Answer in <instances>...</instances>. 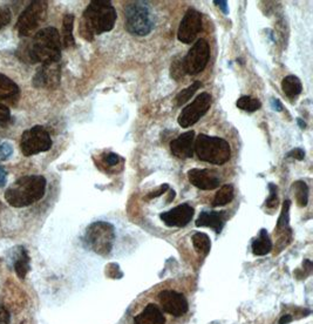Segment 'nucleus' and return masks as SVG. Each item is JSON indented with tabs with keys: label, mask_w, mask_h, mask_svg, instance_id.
I'll return each instance as SVG.
<instances>
[{
	"label": "nucleus",
	"mask_w": 313,
	"mask_h": 324,
	"mask_svg": "<svg viewBox=\"0 0 313 324\" xmlns=\"http://www.w3.org/2000/svg\"><path fill=\"white\" fill-rule=\"evenodd\" d=\"M21 324H24V323H21Z\"/></svg>",
	"instance_id": "obj_44"
},
{
	"label": "nucleus",
	"mask_w": 313,
	"mask_h": 324,
	"mask_svg": "<svg viewBox=\"0 0 313 324\" xmlns=\"http://www.w3.org/2000/svg\"><path fill=\"white\" fill-rule=\"evenodd\" d=\"M287 158H294L296 160L302 161V160H304V158H305V152L302 149V148H295V149L288 152Z\"/></svg>",
	"instance_id": "obj_37"
},
{
	"label": "nucleus",
	"mask_w": 313,
	"mask_h": 324,
	"mask_svg": "<svg viewBox=\"0 0 313 324\" xmlns=\"http://www.w3.org/2000/svg\"><path fill=\"white\" fill-rule=\"evenodd\" d=\"M210 58V47L207 40L198 39L183 58L184 67L188 74H198L206 69Z\"/></svg>",
	"instance_id": "obj_9"
},
{
	"label": "nucleus",
	"mask_w": 313,
	"mask_h": 324,
	"mask_svg": "<svg viewBox=\"0 0 313 324\" xmlns=\"http://www.w3.org/2000/svg\"><path fill=\"white\" fill-rule=\"evenodd\" d=\"M192 246L197 251L198 254L207 256L209 253H210L211 249V241L209 239V236L206 233H196L192 235Z\"/></svg>",
	"instance_id": "obj_25"
},
{
	"label": "nucleus",
	"mask_w": 313,
	"mask_h": 324,
	"mask_svg": "<svg viewBox=\"0 0 313 324\" xmlns=\"http://www.w3.org/2000/svg\"><path fill=\"white\" fill-rule=\"evenodd\" d=\"M124 27L130 34L144 37L154 27V19L149 9L142 3H133L124 9Z\"/></svg>",
	"instance_id": "obj_6"
},
{
	"label": "nucleus",
	"mask_w": 313,
	"mask_h": 324,
	"mask_svg": "<svg viewBox=\"0 0 313 324\" xmlns=\"http://www.w3.org/2000/svg\"><path fill=\"white\" fill-rule=\"evenodd\" d=\"M187 74L186 67H184V61L183 58L177 57L172 60L171 65H170V77L176 80V81H180L184 75Z\"/></svg>",
	"instance_id": "obj_29"
},
{
	"label": "nucleus",
	"mask_w": 313,
	"mask_h": 324,
	"mask_svg": "<svg viewBox=\"0 0 313 324\" xmlns=\"http://www.w3.org/2000/svg\"><path fill=\"white\" fill-rule=\"evenodd\" d=\"M46 191V179L42 175H26L19 178L7 188L5 200L14 208H24L41 200Z\"/></svg>",
	"instance_id": "obj_3"
},
{
	"label": "nucleus",
	"mask_w": 313,
	"mask_h": 324,
	"mask_svg": "<svg viewBox=\"0 0 313 324\" xmlns=\"http://www.w3.org/2000/svg\"><path fill=\"white\" fill-rule=\"evenodd\" d=\"M73 27H74V15L68 13L63 17L62 21V41L61 45L68 49L75 45V40L73 35Z\"/></svg>",
	"instance_id": "obj_23"
},
{
	"label": "nucleus",
	"mask_w": 313,
	"mask_h": 324,
	"mask_svg": "<svg viewBox=\"0 0 313 324\" xmlns=\"http://www.w3.org/2000/svg\"><path fill=\"white\" fill-rule=\"evenodd\" d=\"M271 107L274 108V110L277 111V112H282L283 111V105H282V102H280L278 99H272L271 100Z\"/></svg>",
	"instance_id": "obj_40"
},
{
	"label": "nucleus",
	"mask_w": 313,
	"mask_h": 324,
	"mask_svg": "<svg viewBox=\"0 0 313 324\" xmlns=\"http://www.w3.org/2000/svg\"><path fill=\"white\" fill-rule=\"evenodd\" d=\"M292 316L291 315H284L282 318L279 319V324H288L290 322H292Z\"/></svg>",
	"instance_id": "obj_42"
},
{
	"label": "nucleus",
	"mask_w": 313,
	"mask_h": 324,
	"mask_svg": "<svg viewBox=\"0 0 313 324\" xmlns=\"http://www.w3.org/2000/svg\"><path fill=\"white\" fill-rule=\"evenodd\" d=\"M194 152L200 161L211 165H224L231 158V148L228 141L207 134H199L196 138Z\"/></svg>",
	"instance_id": "obj_4"
},
{
	"label": "nucleus",
	"mask_w": 313,
	"mask_h": 324,
	"mask_svg": "<svg viewBox=\"0 0 313 324\" xmlns=\"http://www.w3.org/2000/svg\"><path fill=\"white\" fill-rule=\"evenodd\" d=\"M51 135L42 126H33L25 131L20 140V147L25 157L43 153L52 148Z\"/></svg>",
	"instance_id": "obj_8"
},
{
	"label": "nucleus",
	"mask_w": 313,
	"mask_h": 324,
	"mask_svg": "<svg viewBox=\"0 0 313 324\" xmlns=\"http://www.w3.org/2000/svg\"><path fill=\"white\" fill-rule=\"evenodd\" d=\"M234 187L231 185H224L220 187L219 190L216 193L214 201H212V207L226 206L234 200Z\"/></svg>",
	"instance_id": "obj_24"
},
{
	"label": "nucleus",
	"mask_w": 313,
	"mask_h": 324,
	"mask_svg": "<svg viewBox=\"0 0 313 324\" xmlns=\"http://www.w3.org/2000/svg\"><path fill=\"white\" fill-rule=\"evenodd\" d=\"M169 189V185H167V183H164V185H162L161 187L159 188L156 191H151V193L148 195V199H155V198H159L161 197V195L163 193H166V191Z\"/></svg>",
	"instance_id": "obj_38"
},
{
	"label": "nucleus",
	"mask_w": 313,
	"mask_h": 324,
	"mask_svg": "<svg viewBox=\"0 0 313 324\" xmlns=\"http://www.w3.org/2000/svg\"><path fill=\"white\" fill-rule=\"evenodd\" d=\"M7 182V171L5 168L0 166V187H4Z\"/></svg>",
	"instance_id": "obj_39"
},
{
	"label": "nucleus",
	"mask_w": 313,
	"mask_h": 324,
	"mask_svg": "<svg viewBox=\"0 0 313 324\" xmlns=\"http://www.w3.org/2000/svg\"><path fill=\"white\" fill-rule=\"evenodd\" d=\"M252 253L257 256H264L272 250V241L266 229L260 230L259 237L252 242Z\"/></svg>",
	"instance_id": "obj_22"
},
{
	"label": "nucleus",
	"mask_w": 313,
	"mask_h": 324,
	"mask_svg": "<svg viewBox=\"0 0 313 324\" xmlns=\"http://www.w3.org/2000/svg\"><path fill=\"white\" fill-rule=\"evenodd\" d=\"M47 10V2H43V0L32 2L18 19L17 30L20 37H31L32 34L35 33L39 26L46 20Z\"/></svg>",
	"instance_id": "obj_7"
},
{
	"label": "nucleus",
	"mask_w": 313,
	"mask_h": 324,
	"mask_svg": "<svg viewBox=\"0 0 313 324\" xmlns=\"http://www.w3.org/2000/svg\"><path fill=\"white\" fill-rule=\"evenodd\" d=\"M134 324H166V318L162 310L154 305L149 303L147 307L134 317Z\"/></svg>",
	"instance_id": "obj_18"
},
{
	"label": "nucleus",
	"mask_w": 313,
	"mask_h": 324,
	"mask_svg": "<svg viewBox=\"0 0 313 324\" xmlns=\"http://www.w3.org/2000/svg\"><path fill=\"white\" fill-rule=\"evenodd\" d=\"M195 146V132L189 131L181 134L178 138L170 142L171 153L178 159H190L194 157Z\"/></svg>",
	"instance_id": "obj_16"
},
{
	"label": "nucleus",
	"mask_w": 313,
	"mask_h": 324,
	"mask_svg": "<svg viewBox=\"0 0 313 324\" xmlns=\"http://www.w3.org/2000/svg\"><path fill=\"white\" fill-rule=\"evenodd\" d=\"M11 120V111L10 108L0 103V125H6Z\"/></svg>",
	"instance_id": "obj_34"
},
{
	"label": "nucleus",
	"mask_w": 313,
	"mask_h": 324,
	"mask_svg": "<svg viewBox=\"0 0 313 324\" xmlns=\"http://www.w3.org/2000/svg\"><path fill=\"white\" fill-rule=\"evenodd\" d=\"M292 188L295 189V197L299 207H306L308 202V187L304 181H297Z\"/></svg>",
	"instance_id": "obj_28"
},
{
	"label": "nucleus",
	"mask_w": 313,
	"mask_h": 324,
	"mask_svg": "<svg viewBox=\"0 0 313 324\" xmlns=\"http://www.w3.org/2000/svg\"><path fill=\"white\" fill-rule=\"evenodd\" d=\"M13 266L15 274L19 278L24 279L26 277L30 270V256L24 247L15 248V253L13 255Z\"/></svg>",
	"instance_id": "obj_20"
},
{
	"label": "nucleus",
	"mask_w": 313,
	"mask_h": 324,
	"mask_svg": "<svg viewBox=\"0 0 313 324\" xmlns=\"http://www.w3.org/2000/svg\"><path fill=\"white\" fill-rule=\"evenodd\" d=\"M20 97V89L13 80L0 73V100L14 103Z\"/></svg>",
	"instance_id": "obj_19"
},
{
	"label": "nucleus",
	"mask_w": 313,
	"mask_h": 324,
	"mask_svg": "<svg viewBox=\"0 0 313 324\" xmlns=\"http://www.w3.org/2000/svg\"><path fill=\"white\" fill-rule=\"evenodd\" d=\"M13 154V146L7 141L0 140V162L9 160Z\"/></svg>",
	"instance_id": "obj_31"
},
{
	"label": "nucleus",
	"mask_w": 313,
	"mask_h": 324,
	"mask_svg": "<svg viewBox=\"0 0 313 324\" xmlns=\"http://www.w3.org/2000/svg\"><path fill=\"white\" fill-rule=\"evenodd\" d=\"M159 301L164 313L174 317H181L187 314L189 305L186 296L175 290H163L159 294Z\"/></svg>",
	"instance_id": "obj_13"
},
{
	"label": "nucleus",
	"mask_w": 313,
	"mask_h": 324,
	"mask_svg": "<svg viewBox=\"0 0 313 324\" xmlns=\"http://www.w3.org/2000/svg\"><path fill=\"white\" fill-rule=\"evenodd\" d=\"M20 57L26 62L31 63H51L59 62L61 59V38L57 29L46 27L38 31L29 46Z\"/></svg>",
	"instance_id": "obj_1"
},
{
	"label": "nucleus",
	"mask_w": 313,
	"mask_h": 324,
	"mask_svg": "<svg viewBox=\"0 0 313 324\" xmlns=\"http://www.w3.org/2000/svg\"><path fill=\"white\" fill-rule=\"evenodd\" d=\"M282 90L287 98L295 99L302 93V81H300L299 78L296 77V75H287V77H285L282 81Z\"/></svg>",
	"instance_id": "obj_21"
},
{
	"label": "nucleus",
	"mask_w": 313,
	"mask_h": 324,
	"mask_svg": "<svg viewBox=\"0 0 313 324\" xmlns=\"http://www.w3.org/2000/svg\"><path fill=\"white\" fill-rule=\"evenodd\" d=\"M61 67L59 62L42 63L33 77V86L37 89L54 90L60 85Z\"/></svg>",
	"instance_id": "obj_12"
},
{
	"label": "nucleus",
	"mask_w": 313,
	"mask_h": 324,
	"mask_svg": "<svg viewBox=\"0 0 313 324\" xmlns=\"http://www.w3.org/2000/svg\"><path fill=\"white\" fill-rule=\"evenodd\" d=\"M236 106H237L239 110L245 111V112H256L258 111L260 107H262V102L259 101L258 99H256L254 97H250V95H243L240 97L237 102H236Z\"/></svg>",
	"instance_id": "obj_27"
},
{
	"label": "nucleus",
	"mask_w": 313,
	"mask_h": 324,
	"mask_svg": "<svg viewBox=\"0 0 313 324\" xmlns=\"http://www.w3.org/2000/svg\"><path fill=\"white\" fill-rule=\"evenodd\" d=\"M12 19V13L9 7H0V30L9 25Z\"/></svg>",
	"instance_id": "obj_33"
},
{
	"label": "nucleus",
	"mask_w": 313,
	"mask_h": 324,
	"mask_svg": "<svg viewBox=\"0 0 313 324\" xmlns=\"http://www.w3.org/2000/svg\"><path fill=\"white\" fill-rule=\"evenodd\" d=\"M269 189H270V197L266 200V207L267 208H276L278 206V195H277V186L274 183L269 185Z\"/></svg>",
	"instance_id": "obj_32"
},
{
	"label": "nucleus",
	"mask_w": 313,
	"mask_h": 324,
	"mask_svg": "<svg viewBox=\"0 0 313 324\" xmlns=\"http://www.w3.org/2000/svg\"><path fill=\"white\" fill-rule=\"evenodd\" d=\"M11 315L5 307L0 305V324H10Z\"/></svg>",
	"instance_id": "obj_36"
},
{
	"label": "nucleus",
	"mask_w": 313,
	"mask_h": 324,
	"mask_svg": "<svg viewBox=\"0 0 313 324\" xmlns=\"http://www.w3.org/2000/svg\"><path fill=\"white\" fill-rule=\"evenodd\" d=\"M103 160L108 166H115V165H118L120 160H121V158H120L119 155L115 154V153H108V154L104 155Z\"/></svg>",
	"instance_id": "obj_35"
},
{
	"label": "nucleus",
	"mask_w": 313,
	"mask_h": 324,
	"mask_svg": "<svg viewBox=\"0 0 313 324\" xmlns=\"http://www.w3.org/2000/svg\"><path fill=\"white\" fill-rule=\"evenodd\" d=\"M200 31H202V14L194 9L188 10L180 23L177 39L183 44H191L197 38Z\"/></svg>",
	"instance_id": "obj_11"
},
{
	"label": "nucleus",
	"mask_w": 313,
	"mask_h": 324,
	"mask_svg": "<svg viewBox=\"0 0 313 324\" xmlns=\"http://www.w3.org/2000/svg\"><path fill=\"white\" fill-rule=\"evenodd\" d=\"M297 122H298V125L300 126V128H305V126H306V123H305L302 119L297 120Z\"/></svg>",
	"instance_id": "obj_43"
},
{
	"label": "nucleus",
	"mask_w": 313,
	"mask_h": 324,
	"mask_svg": "<svg viewBox=\"0 0 313 324\" xmlns=\"http://www.w3.org/2000/svg\"><path fill=\"white\" fill-rule=\"evenodd\" d=\"M116 18V10L107 0H94L91 2L82 14L80 23V33L81 37L88 41H92L95 35L102 34L114 29Z\"/></svg>",
	"instance_id": "obj_2"
},
{
	"label": "nucleus",
	"mask_w": 313,
	"mask_h": 324,
	"mask_svg": "<svg viewBox=\"0 0 313 324\" xmlns=\"http://www.w3.org/2000/svg\"><path fill=\"white\" fill-rule=\"evenodd\" d=\"M200 87H202V82L195 81V82H192L189 87H187L186 90L181 91L175 98L176 106L181 107V106H183L187 101H189V99L200 89Z\"/></svg>",
	"instance_id": "obj_26"
},
{
	"label": "nucleus",
	"mask_w": 313,
	"mask_h": 324,
	"mask_svg": "<svg viewBox=\"0 0 313 324\" xmlns=\"http://www.w3.org/2000/svg\"><path fill=\"white\" fill-rule=\"evenodd\" d=\"M188 179L192 186L202 190H214L219 187L220 178L211 169H198L194 168L188 171Z\"/></svg>",
	"instance_id": "obj_15"
},
{
	"label": "nucleus",
	"mask_w": 313,
	"mask_h": 324,
	"mask_svg": "<svg viewBox=\"0 0 313 324\" xmlns=\"http://www.w3.org/2000/svg\"><path fill=\"white\" fill-rule=\"evenodd\" d=\"M194 214V208L188 205V203H183V205L172 208L170 210L164 211V213L160 215V219L168 227L182 228L186 227L191 221Z\"/></svg>",
	"instance_id": "obj_14"
},
{
	"label": "nucleus",
	"mask_w": 313,
	"mask_h": 324,
	"mask_svg": "<svg viewBox=\"0 0 313 324\" xmlns=\"http://www.w3.org/2000/svg\"><path fill=\"white\" fill-rule=\"evenodd\" d=\"M85 242L94 253L107 256L110 254L115 242V229L109 222L96 221L87 228Z\"/></svg>",
	"instance_id": "obj_5"
},
{
	"label": "nucleus",
	"mask_w": 313,
	"mask_h": 324,
	"mask_svg": "<svg viewBox=\"0 0 313 324\" xmlns=\"http://www.w3.org/2000/svg\"><path fill=\"white\" fill-rule=\"evenodd\" d=\"M290 206L291 202L290 200H285L283 203L282 208V213L278 219V222H277V230H288V221H290Z\"/></svg>",
	"instance_id": "obj_30"
},
{
	"label": "nucleus",
	"mask_w": 313,
	"mask_h": 324,
	"mask_svg": "<svg viewBox=\"0 0 313 324\" xmlns=\"http://www.w3.org/2000/svg\"><path fill=\"white\" fill-rule=\"evenodd\" d=\"M214 3L216 4V5H218V6L220 7V9H222V11L224 12V13H226V14H228V13H229V11H228V6H227V4H228V3H227V2H218V0H215Z\"/></svg>",
	"instance_id": "obj_41"
},
{
	"label": "nucleus",
	"mask_w": 313,
	"mask_h": 324,
	"mask_svg": "<svg viewBox=\"0 0 313 324\" xmlns=\"http://www.w3.org/2000/svg\"><path fill=\"white\" fill-rule=\"evenodd\" d=\"M226 211H208L204 210L199 214L196 220V227H208L214 229L216 233L219 234L222 231L224 225L227 221Z\"/></svg>",
	"instance_id": "obj_17"
},
{
	"label": "nucleus",
	"mask_w": 313,
	"mask_h": 324,
	"mask_svg": "<svg viewBox=\"0 0 313 324\" xmlns=\"http://www.w3.org/2000/svg\"><path fill=\"white\" fill-rule=\"evenodd\" d=\"M211 107V95L209 93H200L190 105L183 108L178 117V125L183 128L191 127L198 120L208 113Z\"/></svg>",
	"instance_id": "obj_10"
}]
</instances>
